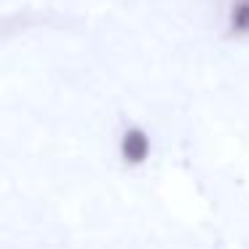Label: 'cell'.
Listing matches in <instances>:
<instances>
[{
	"label": "cell",
	"instance_id": "2",
	"mask_svg": "<svg viewBox=\"0 0 249 249\" xmlns=\"http://www.w3.org/2000/svg\"><path fill=\"white\" fill-rule=\"evenodd\" d=\"M145 147H147V140H145V134H142L140 129H129L124 134V153L129 158L142 156V153H145Z\"/></svg>",
	"mask_w": 249,
	"mask_h": 249
},
{
	"label": "cell",
	"instance_id": "1",
	"mask_svg": "<svg viewBox=\"0 0 249 249\" xmlns=\"http://www.w3.org/2000/svg\"><path fill=\"white\" fill-rule=\"evenodd\" d=\"M222 38L249 40V0H228L222 11Z\"/></svg>",
	"mask_w": 249,
	"mask_h": 249
}]
</instances>
